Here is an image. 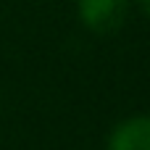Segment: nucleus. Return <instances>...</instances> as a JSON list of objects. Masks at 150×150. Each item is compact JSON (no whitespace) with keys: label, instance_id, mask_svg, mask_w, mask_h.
Returning a JSON list of instances; mask_svg holds the SVG:
<instances>
[{"label":"nucleus","instance_id":"1","mask_svg":"<svg viewBox=\"0 0 150 150\" xmlns=\"http://www.w3.org/2000/svg\"><path fill=\"white\" fill-rule=\"evenodd\" d=\"M129 11V0H79V16L87 29L108 34L116 32Z\"/></svg>","mask_w":150,"mask_h":150},{"label":"nucleus","instance_id":"2","mask_svg":"<svg viewBox=\"0 0 150 150\" xmlns=\"http://www.w3.org/2000/svg\"><path fill=\"white\" fill-rule=\"evenodd\" d=\"M108 150H150V116L121 121L108 137Z\"/></svg>","mask_w":150,"mask_h":150},{"label":"nucleus","instance_id":"3","mask_svg":"<svg viewBox=\"0 0 150 150\" xmlns=\"http://www.w3.org/2000/svg\"><path fill=\"white\" fill-rule=\"evenodd\" d=\"M137 3H140V8H142V11L150 16V0H137Z\"/></svg>","mask_w":150,"mask_h":150}]
</instances>
